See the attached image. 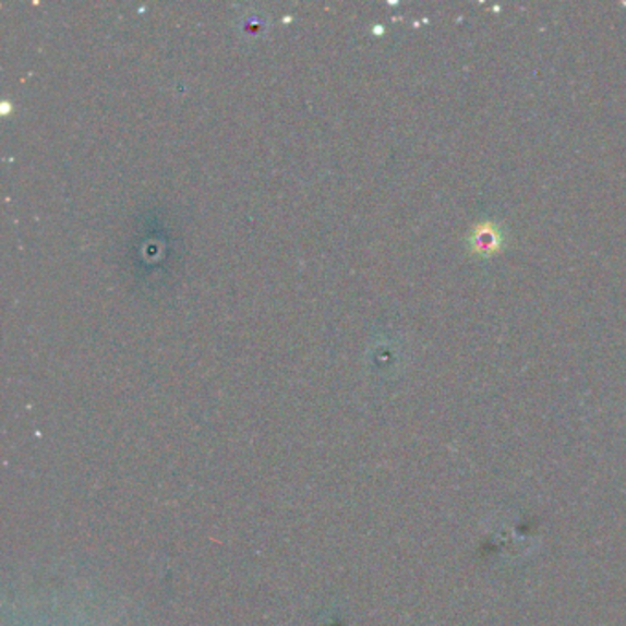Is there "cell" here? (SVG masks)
<instances>
[{"mask_svg":"<svg viewBox=\"0 0 626 626\" xmlns=\"http://www.w3.org/2000/svg\"><path fill=\"white\" fill-rule=\"evenodd\" d=\"M469 246L472 254L487 257V255L496 254L504 246V236L494 222L487 220V222L478 225L474 232L470 233Z\"/></svg>","mask_w":626,"mask_h":626,"instance_id":"6da1fadb","label":"cell"}]
</instances>
